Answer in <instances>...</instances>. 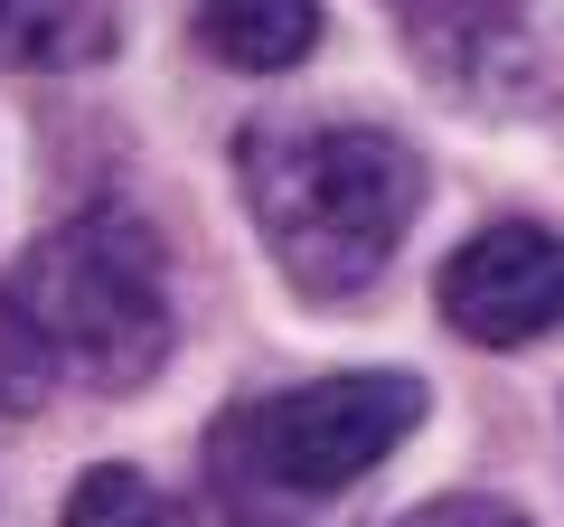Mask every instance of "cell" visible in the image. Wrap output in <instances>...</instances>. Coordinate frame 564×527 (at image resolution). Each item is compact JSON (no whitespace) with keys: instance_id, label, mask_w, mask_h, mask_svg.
<instances>
[{"instance_id":"cell-1","label":"cell","mask_w":564,"mask_h":527,"mask_svg":"<svg viewBox=\"0 0 564 527\" xmlns=\"http://www.w3.org/2000/svg\"><path fill=\"white\" fill-rule=\"evenodd\" d=\"M236 180L263 255L302 302H358L423 217V161L358 114H282L236 132Z\"/></svg>"},{"instance_id":"cell-2","label":"cell","mask_w":564,"mask_h":527,"mask_svg":"<svg viewBox=\"0 0 564 527\" xmlns=\"http://www.w3.org/2000/svg\"><path fill=\"white\" fill-rule=\"evenodd\" d=\"M10 311H20V330L39 340V358L57 377L95 386V396L151 386L170 367V340H180L161 226L113 198L39 226L29 255L10 264Z\"/></svg>"},{"instance_id":"cell-3","label":"cell","mask_w":564,"mask_h":527,"mask_svg":"<svg viewBox=\"0 0 564 527\" xmlns=\"http://www.w3.org/2000/svg\"><path fill=\"white\" fill-rule=\"evenodd\" d=\"M414 424L423 377H404V367H348V377L236 396L207 424V481L236 527H302L311 508L358 490Z\"/></svg>"},{"instance_id":"cell-4","label":"cell","mask_w":564,"mask_h":527,"mask_svg":"<svg viewBox=\"0 0 564 527\" xmlns=\"http://www.w3.org/2000/svg\"><path fill=\"white\" fill-rule=\"evenodd\" d=\"M404 57L462 114H545L555 66L536 39V0H386Z\"/></svg>"},{"instance_id":"cell-5","label":"cell","mask_w":564,"mask_h":527,"mask_svg":"<svg viewBox=\"0 0 564 527\" xmlns=\"http://www.w3.org/2000/svg\"><path fill=\"white\" fill-rule=\"evenodd\" d=\"M433 302L470 348H527L564 330V236L545 217H489L433 273Z\"/></svg>"},{"instance_id":"cell-6","label":"cell","mask_w":564,"mask_h":527,"mask_svg":"<svg viewBox=\"0 0 564 527\" xmlns=\"http://www.w3.org/2000/svg\"><path fill=\"white\" fill-rule=\"evenodd\" d=\"M113 57V0H0V76H76Z\"/></svg>"},{"instance_id":"cell-7","label":"cell","mask_w":564,"mask_h":527,"mask_svg":"<svg viewBox=\"0 0 564 527\" xmlns=\"http://www.w3.org/2000/svg\"><path fill=\"white\" fill-rule=\"evenodd\" d=\"M198 47L217 66H245V76H282L321 47V0H198L188 10Z\"/></svg>"},{"instance_id":"cell-8","label":"cell","mask_w":564,"mask_h":527,"mask_svg":"<svg viewBox=\"0 0 564 527\" xmlns=\"http://www.w3.org/2000/svg\"><path fill=\"white\" fill-rule=\"evenodd\" d=\"M57 527H188V508L170 499L161 481H141L132 462H95L76 490H66Z\"/></svg>"},{"instance_id":"cell-9","label":"cell","mask_w":564,"mask_h":527,"mask_svg":"<svg viewBox=\"0 0 564 527\" xmlns=\"http://www.w3.org/2000/svg\"><path fill=\"white\" fill-rule=\"evenodd\" d=\"M47 377H57V367L39 358V340L20 330V311H10V292H0V415H29L47 396Z\"/></svg>"},{"instance_id":"cell-10","label":"cell","mask_w":564,"mask_h":527,"mask_svg":"<svg viewBox=\"0 0 564 527\" xmlns=\"http://www.w3.org/2000/svg\"><path fill=\"white\" fill-rule=\"evenodd\" d=\"M395 527H536V518H527V508H508V499H489V490H452V499L404 508Z\"/></svg>"}]
</instances>
